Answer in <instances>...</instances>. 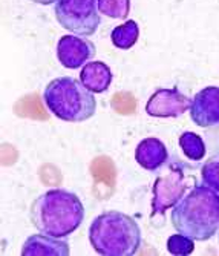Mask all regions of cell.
<instances>
[{"instance_id": "obj_13", "label": "cell", "mask_w": 219, "mask_h": 256, "mask_svg": "<svg viewBox=\"0 0 219 256\" xmlns=\"http://www.w3.org/2000/svg\"><path fill=\"white\" fill-rule=\"evenodd\" d=\"M140 36V28L136 25V22L128 20L126 23L120 26H115L110 34V40L114 46H116L118 50H130L132 46L136 43Z\"/></svg>"}, {"instance_id": "obj_4", "label": "cell", "mask_w": 219, "mask_h": 256, "mask_svg": "<svg viewBox=\"0 0 219 256\" xmlns=\"http://www.w3.org/2000/svg\"><path fill=\"white\" fill-rule=\"evenodd\" d=\"M43 102L52 115L68 123L86 122L96 110L94 92L72 77H60L48 83L43 90Z\"/></svg>"}, {"instance_id": "obj_14", "label": "cell", "mask_w": 219, "mask_h": 256, "mask_svg": "<svg viewBox=\"0 0 219 256\" xmlns=\"http://www.w3.org/2000/svg\"><path fill=\"white\" fill-rule=\"evenodd\" d=\"M180 148L182 154L190 161H201L206 156V144L204 140L194 132H182L180 136Z\"/></svg>"}, {"instance_id": "obj_16", "label": "cell", "mask_w": 219, "mask_h": 256, "mask_svg": "<svg viewBox=\"0 0 219 256\" xmlns=\"http://www.w3.org/2000/svg\"><path fill=\"white\" fill-rule=\"evenodd\" d=\"M202 184L219 194V152L213 154L201 168Z\"/></svg>"}, {"instance_id": "obj_17", "label": "cell", "mask_w": 219, "mask_h": 256, "mask_svg": "<svg viewBox=\"0 0 219 256\" xmlns=\"http://www.w3.org/2000/svg\"><path fill=\"white\" fill-rule=\"evenodd\" d=\"M193 250H194V240H192L187 235L176 234L167 240V252L170 254L187 256V254H192Z\"/></svg>"}, {"instance_id": "obj_1", "label": "cell", "mask_w": 219, "mask_h": 256, "mask_svg": "<svg viewBox=\"0 0 219 256\" xmlns=\"http://www.w3.org/2000/svg\"><path fill=\"white\" fill-rule=\"evenodd\" d=\"M172 226L194 241H207L219 230V194L206 184L193 186L175 206Z\"/></svg>"}, {"instance_id": "obj_11", "label": "cell", "mask_w": 219, "mask_h": 256, "mask_svg": "<svg viewBox=\"0 0 219 256\" xmlns=\"http://www.w3.org/2000/svg\"><path fill=\"white\" fill-rule=\"evenodd\" d=\"M69 242L50 235H31L22 247L23 256H68Z\"/></svg>"}, {"instance_id": "obj_7", "label": "cell", "mask_w": 219, "mask_h": 256, "mask_svg": "<svg viewBox=\"0 0 219 256\" xmlns=\"http://www.w3.org/2000/svg\"><path fill=\"white\" fill-rule=\"evenodd\" d=\"M192 100L178 88H161L146 103V114L156 118H176L190 109Z\"/></svg>"}, {"instance_id": "obj_2", "label": "cell", "mask_w": 219, "mask_h": 256, "mask_svg": "<svg viewBox=\"0 0 219 256\" xmlns=\"http://www.w3.org/2000/svg\"><path fill=\"white\" fill-rule=\"evenodd\" d=\"M31 222L43 235L66 238L82 226L84 206L80 198L64 189H51L34 200Z\"/></svg>"}, {"instance_id": "obj_6", "label": "cell", "mask_w": 219, "mask_h": 256, "mask_svg": "<svg viewBox=\"0 0 219 256\" xmlns=\"http://www.w3.org/2000/svg\"><path fill=\"white\" fill-rule=\"evenodd\" d=\"M54 14L60 26L78 36H92L100 26L96 0H58Z\"/></svg>"}, {"instance_id": "obj_18", "label": "cell", "mask_w": 219, "mask_h": 256, "mask_svg": "<svg viewBox=\"0 0 219 256\" xmlns=\"http://www.w3.org/2000/svg\"><path fill=\"white\" fill-rule=\"evenodd\" d=\"M34 4H38V5H51V4H57L58 0H31Z\"/></svg>"}, {"instance_id": "obj_12", "label": "cell", "mask_w": 219, "mask_h": 256, "mask_svg": "<svg viewBox=\"0 0 219 256\" xmlns=\"http://www.w3.org/2000/svg\"><path fill=\"white\" fill-rule=\"evenodd\" d=\"M112 71L103 62H90L86 63L80 72V82L94 94L106 92L112 83Z\"/></svg>"}, {"instance_id": "obj_3", "label": "cell", "mask_w": 219, "mask_h": 256, "mask_svg": "<svg viewBox=\"0 0 219 256\" xmlns=\"http://www.w3.org/2000/svg\"><path fill=\"white\" fill-rule=\"evenodd\" d=\"M89 241L98 254L132 256L141 247V230L132 216L109 210L90 222Z\"/></svg>"}, {"instance_id": "obj_9", "label": "cell", "mask_w": 219, "mask_h": 256, "mask_svg": "<svg viewBox=\"0 0 219 256\" xmlns=\"http://www.w3.org/2000/svg\"><path fill=\"white\" fill-rule=\"evenodd\" d=\"M95 54V46L90 40L78 36H63L57 42V58L68 69L84 66Z\"/></svg>"}, {"instance_id": "obj_8", "label": "cell", "mask_w": 219, "mask_h": 256, "mask_svg": "<svg viewBox=\"0 0 219 256\" xmlns=\"http://www.w3.org/2000/svg\"><path fill=\"white\" fill-rule=\"evenodd\" d=\"M190 118L200 128L219 126V88L207 86L201 89L190 103Z\"/></svg>"}, {"instance_id": "obj_15", "label": "cell", "mask_w": 219, "mask_h": 256, "mask_svg": "<svg viewBox=\"0 0 219 256\" xmlns=\"http://www.w3.org/2000/svg\"><path fill=\"white\" fill-rule=\"evenodd\" d=\"M98 11L110 18H126L130 12V0H96Z\"/></svg>"}, {"instance_id": "obj_5", "label": "cell", "mask_w": 219, "mask_h": 256, "mask_svg": "<svg viewBox=\"0 0 219 256\" xmlns=\"http://www.w3.org/2000/svg\"><path fill=\"white\" fill-rule=\"evenodd\" d=\"M188 166L175 158L172 162H166V170L154 182L152 216L164 215L166 210L174 207L186 194L188 188Z\"/></svg>"}, {"instance_id": "obj_10", "label": "cell", "mask_w": 219, "mask_h": 256, "mask_svg": "<svg viewBox=\"0 0 219 256\" xmlns=\"http://www.w3.org/2000/svg\"><path fill=\"white\" fill-rule=\"evenodd\" d=\"M135 161L142 169L155 172L166 166V162L168 161L167 148L158 138H146L142 142H140V144L135 149Z\"/></svg>"}]
</instances>
